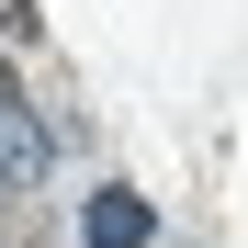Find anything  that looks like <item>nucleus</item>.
Returning a JSON list of instances; mask_svg holds the SVG:
<instances>
[{"label": "nucleus", "instance_id": "obj_3", "mask_svg": "<svg viewBox=\"0 0 248 248\" xmlns=\"http://www.w3.org/2000/svg\"><path fill=\"white\" fill-rule=\"evenodd\" d=\"M0 113H23V79H12V57H0Z\"/></svg>", "mask_w": 248, "mask_h": 248}, {"label": "nucleus", "instance_id": "obj_1", "mask_svg": "<svg viewBox=\"0 0 248 248\" xmlns=\"http://www.w3.org/2000/svg\"><path fill=\"white\" fill-rule=\"evenodd\" d=\"M79 237H91V248H147V203H136V192H91Z\"/></svg>", "mask_w": 248, "mask_h": 248}, {"label": "nucleus", "instance_id": "obj_4", "mask_svg": "<svg viewBox=\"0 0 248 248\" xmlns=\"http://www.w3.org/2000/svg\"><path fill=\"white\" fill-rule=\"evenodd\" d=\"M12 248H34V226H12Z\"/></svg>", "mask_w": 248, "mask_h": 248}, {"label": "nucleus", "instance_id": "obj_2", "mask_svg": "<svg viewBox=\"0 0 248 248\" xmlns=\"http://www.w3.org/2000/svg\"><path fill=\"white\" fill-rule=\"evenodd\" d=\"M0 34H34V0H0Z\"/></svg>", "mask_w": 248, "mask_h": 248}]
</instances>
